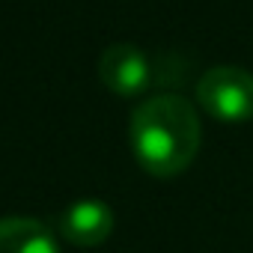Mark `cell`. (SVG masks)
<instances>
[{
  "instance_id": "6da1fadb",
  "label": "cell",
  "mask_w": 253,
  "mask_h": 253,
  "mask_svg": "<svg viewBox=\"0 0 253 253\" xmlns=\"http://www.w3.org/2000/svg\"><path fill=\"white\" fill-rule=\"evenodd\" d=\"M131 152L152 176L170 179L191 167L200 149V116L176 92H161L134 107L128 122Z\"/></svg>"
},
{
  "instance_id": "7a4b0ae2",
  "label": "cell",
  "mask_w": 253,
  "mask_h": 253,
  "mask_svg": "<svg viewBox=\"0 0 253 253\" xmlns=\"http://www.w3.org/2000/svg\"><path fill=\"white\" fill-rule=\"evenodd\" d=\"M197 101L220 122L253 119V72L244 66H211L197 84Z\"/></svg>"
},
{
  "instance_id": "3957f363",
  "label": "cell",
  "mask_w": 253,
  "mask_h": 253,
  "mask_svg": "<svg viewBox=\"0 0 253 253\" xmlns=\"http://www.w3.org/2000/svg\"><path fill=\"white\" fill-rule=\"evenodd\" d=\"M98 75L107 89L119 95H137L152 84V63L137 45L113 42L98 57Z\"/></svg>"
},
{
  "instance_id": "277c9868",
  "label": "cell",
  "mask_w": 253,
  "mask_h": 253,
  "mask_svg": "<svg viewBox=\"0 0 253 253\" xmlns=\"http://www.w3.org/2000/svg\"><path fill=\"white\" fill-rule=\"evenodd\" d=\"M57 232L78 247H98L113 232V209L101 200H78L57 217Z\"/></svg>"
},
{
  "instance_id": "5b68a950",
  "label": "cell",
  "mask_w": 253,
  "mask_h": 253,
  "mask_svg": "<svg viewBox=\"0 0 253 253\" xmlns=\"http://www.w3.org/2000/svg\"><path fill=\"white\" fill-rule=\"evenodd\" d=\"M0 253H60V241L36 217H0Z\"/></svg>"
}]
</instances>
